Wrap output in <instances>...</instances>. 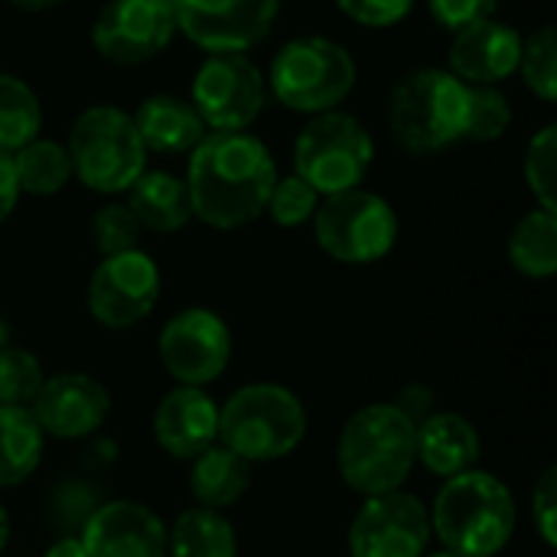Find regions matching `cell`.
Masks as SVG:
<instances>
[{"mask_svg": "<svg viewBox=\"0 0 557 557\" xmlns=\"http://www.w3.org/2000/svg\"><path fill=\"white\" fill-rule=\"evenodd\" d=\"M189 101L209 134L248 131L264 111L268 82L245 52L206 55V62L193 75Z\"/></svg>", "mask_w": 557, "mask_h": 557, "instance_id": "10", "label": "cell"}, {"mask_svg": "<svg viewBox=\"0 0 557 557\" xmlns=\"http://www.w3.org/2000/svg\"><path fill=\"white\" fill-rule=\"evenodd\" d=\"M46 557H88V555H85V545H82V539H78V535H62V539H55V542L49 545Z\"/></svg>", "mask_w": 557, "mask_h": 557, "instance_id": "41", "label": "cell"}, {"mask_svg": "<svg viewBox=\"0 0 557 557\" xmlns=\"http://www.w3.org/2000/svg\"><path fill=\"white\" fill-rule=\"evenodd\" d=\"M522 55V33L496 16L480 20L450 39L447 69L467 85H503L516 75Z\"/></svg>", "mask_w": 557, "mask_h": 557, "instance_id": "18", "label": "cell"}, {"mask_svg": "<svg viewBox=\"0 0 557 557\" xmlns=\"http://www.w3.org/2000/svg\"><path fill=\"white\" fill-rule=\"evenodd\" d=\"M20 10H29V13H42V10H52V7H62L65 0H7Z\"/></svg>", "mask_w": 557, "mask_h": 557, "instance_id": "42", "label": "cell"}, {"mask_svg": "<svg viewBox=\"0 0 557 557\" xmlns=\"http://www.w3.org/2000/svg\"><path fill=\"white\" fill-rule=\"evenodd\" d=\"M525 183L532 189V196L539 199V209L557 212V127L545 124L525 150Z\"/></svg>", "mask_w": 557, "mask_h": 557, "instance_id": "31", "label": "cell"}, {"mask_svg": "<svg viewBox=\"0 0 557 557\" xmlns=\"http://www.w3.org/2000/svg\"><path fill=\"white\" fill-rule=\"evenodd\" d=\"M176 36V16L166 0H108L91 26V46L111 65H144Z\"/></svg>", "mask_w": 557, "mask_h": 557, "instance_id": "13", "label": "cell"}, {"mask_svg": "<svg viewBox=\"0 0 557 557\" xmlns=\"http://www.w3.org/2000/svg\"><path fill=\"white\" fill-rule=\"evenodd\" d=\"M304 401L284 385H245L219 408V444L248 463L284 460L304 444Z\"/></svg>", "mask_w": 557, "mask_h": 557, "instance_id": "5", "label": "cell"}, {"mask_svg": "<svg viewBox=\"0 0 557 557\" xmlns=\"http://www.w3.org/2000/svg\"><path fill=\"white\" fill-rule=\"evenodd\" d=\"M46 375L42 362L16 346L0 349V405L3 408H29L39 395Z\"/></svg>", "mask_w": 557, "mask_h": 557, "instance_id": "30", "label": "cell"}, {"mask_svg": "<svg viewBox=\"0 0 557 557\" xmlns=\"http://www.w3.org/2000/svg\"><path fill=\"white\" fill-rule=\"evenodd\" d=\"M88 557H166V525L140 503H101L82 529Z\"/></svg>", "mask_w": 557, "mask_h": 557, "instance_id": "17", "label": "cell"}, {"mask_svg": "<svg viewBox=\"0 0 557 557\" xmlns=\"http://www.w3.org/2000/svg\"><path fill=\"white\" fill-rule=\"evenodd\" d=\"M166 3H173V0H166Z\"/></svg>", "mask_w": 557, "mask_h": 557, "instance_id": "46", "label": "cell"}, {"mask_svg": "<svg viewBox=\"0 0 557 557\" xmlns=\"http://www.w3.org/2000/svg\"><path fill=\"white\" fill-rule=\"evenodd\" d=\"M101 506V493L85 480H65L49 493V522L59 532H78Z\"/></svg>", "mask_w": 557, "mask_h": 557, "instance_id": "34", "label": "cell"}, {"mask_svg": "<svg viewBox=\"0 0 557 557\" xmlns=\"http://www.w3.org/2000/svg\"><path fill=\"white\" fill-rule=\"evenodd\" d=\"M13 170L20 193L26 196H55L75 180L65 144L49 137H36L26 147H20L13 153Z\"/></svg>", "mask_w": 557, "mask_h": 557, "instance_id": "27", "label": "cell"}, {"mask_svg": "<svg viewBox=\"0 0 557 557\" xmlns=\"http://www.w3.org/2000/svg\"><path fill=\"white\" fill-rule=\"evenodd\" d=\"M428 516L444 552L460 557H496L512 542L519 522L512 493L486 470L450 476Z\"/></svg>", "mask_w": 557, "mask_h": 557, "instance_id": "3", "label": "cell"}, {"mask_svg": "<svg viewBox=\"0 0 557 557\" xmlns=\"http://www.w3.org/2000/svg\"><path fill=\"white\" fill-rule=\"evenodd\" d=\"M532 519L545 539L548 548L557 545V470L548 467L539 480V486L532 490Z\"/></svg>", "mask_w": 557, "mask_h": 557, "instance_id": "38", "label": "cell"}, {"mask_svg": "<svg viewBox=\"0 0 557 557\" xmlns=\"http://www.w3.org/2000/svg\"><path fill=\"white\" fill-rule=\"evenodd\" d=\"M333 3L352 23L369 29H388L414 10V0H333Z\"/></svg>", "mask_w": 557, "mask_h": 557, "instance_id": "36", "label": "cell"}, {"mask_svg": "<svg viewBox=\"0 0 557 557\" xmlns=\"http://www.w3.org/2000/svg\"><path fill=\"white\" fill-rule=\"evenodd\" d=\"M320 193L300 180L297 173L290 176H277L274 189H271V199H268V215L281 225V228H297V225H307L313 222L317 209H320Z\"/></svg>", "mask_w": 557, "mask_h": 557, "instance_id": "33", "label": "cell"}, {"mask_svg": "<svg viewBox=\"0 0 557 557\" xmlns=\"http://www.w3.org/2000/svg\"><path fill=\"white\" fill-rule=\"evenodd\" d=\"M509 261L519 274L548 281L557 274V212L532 209L509 235Z\"/></svg>", "mask_w": 557, "mask_h": 557, "instance_id": "25", "label": "cell"}, {"mask_svg": "<svg viewBox=\"0 0 557 557\" xmlns=\"http://www.w3.org/2000/svg\"><path fill=\"white\" fill-rule=\"evenodd\" d=\"M160 304V268L134 248L101 258L88 281V310L104 330H131L144 323Z\"/></svg>", "mask_w": 557, "mask_h": 557, "instance_id": "12", "label": "cell"}, {"mask_svg": "<svg viewBox=\"0 0 557 557\" xmlns=\"http://www.w3.org/2000/svg\"><path fill=\"white\" fill-rule=\"evenodd\" d=\"M375 163L369 127L349 111H323L307 121L294 140V173L320 196L359 189Z\"/></svg>", "mask_w": 557, "mask_h": 557, "instance_id": "8", "label": "cell"}, {"mask_svg": "<svg viewBox=\"0 0 557 557\" xmlns=\"http://www.w3.org/2000/svg\"><path fill=\"white\" fill-rule=\"evenodd\" d=\"M160 362L176 385L202 388L215 382L232 359V333L225 320L206 307L180 310L160 330Z\"/></svg>", "mask_w": 557, "mask_h": 557, "instance_id": "14", "label": "cell"}, {"mask_svg": "<svg viewBox=\"0 0 557 557\" xmlns=\"http://www.w3.org/2000/svg\"><path fill=\"white\" fill-rule=\"evenodd\" d=\"M359 69L352 52L330 36H297L284 42L264 75L274 101L297 114H323L339 108L356 88Z\"/></svg>", "mask_w": 557, "mask_h": 557, "instance_id": "6", "label": "cell"}, {"mask_svg": "<svg viewBox=\"0 0 557 557\" xmlns=\"http://www.w3.org/2000/svg\"><path fill=\"white\" fill-rule=\"evenodd\" d=\"M431 398H434V395H431L428 388L411 385V388H405V392H401V398L395 401V408H398V411H401V414L418 428V424L431 414V405H434Z\"/></svg>", "mask_w": 557, "mask_h": 557, "instance_id": "40", "label": "cell"}, {"mask_svg": "<svg viewBox=\"0 0 557 557\" xmlns=\"http://www.w3.org/2000/svg\"><path fill=\"white\" fill-rule=\"evenodd\" d=\"M388 131L414 157L463 144L470 131V85L450 69L424 65L408 72L388 95Z\"/></svg>", "mask_w": 557, "mask_h": 557, "instance_id": "2", "label": "cell"}, {"mask_svg": "<svg viewBox=\"0 0 557 557\" xmlns=\"http://www.w3.org/2000/svg\"><path fill=\"white\" fill-rule=\"evenodd\" d=\"M414 441H418V463L441 480L476 470V460L483 454V441L476 428L454 411L428 414L414 428Z\"/></svg>", "mask_w": 557, "mask_h": 557, "instance_id": "20", "label": "cell"}, {"mask_svg": "<svg viewBox=\"0 0 557 557\" xmlns=\"http://www.w3.org/2000/svg\"><path fill=\"white\" fill-rule=\"evenodd\" d=\"M42 131V101L29 82L0 72V150L16 153Z\"/></svg>", "mask_w": 557, "mask_h": 557, "instance_id": "28", "label": "cell"}, {"mask_svg": "<svg viewBox=\"0 0 557 557\" xmlns=\"http://www.w3.org/2000/svg\"><path fill=\"white\" fill-rule=\"evenodd\" d=\"M42 441L36 418L29 408H3L0 405V490L20 486L29 480L42 460Z\"/></svg>", "mask_w": 557, "mask_h": 557, "instance_id": "24", "label": "cell"}, {"mask_svg": "<svg viewBox=\"0 0 557 557\" xmlns=\"http://www.w3.org/2000/svg\"><path fill=\"white\" fill-rule=\"evenodd\" d=\"M431 16L447 29V33H460L480 20L496 16L499 0H428Z\"/></svg>", "mask_w": 557, "mask_h": 557, "instance_id": "37", "label": "cell"}, {"mask_svg": "<svg viewBox=\"0 0 557 557\" xmlns=\"http://www.w3.org/2000/svg\"><path fill=\"white\" fill-rule=\"evenodd\" d=\"M124 206L137 219L140 232H153V235H173L193 222L186 180L166 170H144L127 189Z\"/></svg>", "mask_w": 557, "mask_h": 557, "instance_id": "22", "label": "cell"}, {"mask_svg": "<svg viewBox=\"0 0 557 557\" xmlns=\"http://www.w3.org/2000/svg\"><path fill=\"white\" fill-rule=\"evenodd\" d=\"M189 490L196 496V503L202 509H228L235 506L248 486H251V463L242 460L238 454H232L222 444H212L209 450H202L196 460H189Z\"/></svg>", "mask_w": 557, "mask_h": 557, "instance_id": "23", "label": "cell"}, {"mask_svg": "<svg viewBox=\"0 0 557 557\" xmlns=\"http://www.w3.org/2000/svg\"><path fill=\"white\" fill-rule=\"evenodd\" d=\"M428 542H431L428 506L405 490L369 496L349 525L352 557H424Z\"/></svg>", "mask_w": 557, "mask_h": 557, "instance_id": "15", "label": "cell"}, {"mask_svg": "<svg viewBox=\"0 0 557 557\" xmlns=\"http://www.w3.org/2000/svg\"><path fill=\"white\" fill-rule=\"evenodd\" d=\"M176 33L206 55L248 52L268 39L277 23L281 0H173Z\"/></svg>", "mask_w": 557, "mask_h": 557, "instance_id": "11", "label": "cell"}, {"mask_svg": "<svg viewBox=\"0 0 557 557\" xmlns=\"http://www.w3.org/2000/svg\"><path fill=\"white\" fill-rule=\"evenodd\" d=\"M166 548L173 557H235L238 539L232 522L215 509H186L166 532Z\"/></svg>", "mask_w": 557, "mask_h": 557, "instance_id": "26", "label": "cell"}, {"mask_svg": "<svg viewBox=\"0 0 557 557\" xmlns=\"http://www.w3.org/2000/svg\"><path fill=\"white\" fill-rule=\"evenodd\" d=\"M512 127V101L496 85H470V144H493Z\"/></svg>", "mask_w": 557, "mask_h": 557, "instance_id": "32", "label": "cell"}, {"mask_svg": "<svg viewBox=\"0 0 557 557\" xmlns=\"http://www.w3.org/2000/svg\"><path fill=\"white\" fill-rule=\"evenodd\" d=\"M532 95L555 104L557 98V36L555 26H542L532 36H522V55L516 69Z\"/></svg>", "mask_w": 557, "mask_h": 557, "instance_id": "29", "label": "cell"}, {"mask_svg": "<svg viewBox=\"0 0 557 557\" xmlns=\"http://www.w3.org/2000/svg\"><path fill=\"white\" fill-rule=\"evenodd\" d=\"M428 557H460V555H450V552H437V555H428Z\"/></svg>", "mask_w": 557, "mask_h": 557, "instance_id": "45", "label": "cell"}, {"mask_svg": "<svg viewBox=\"0 0 557 557\" xmlns=\"http://www.w3.org/2000/svg\"><path fill=\"white\" fill-rule=\"evenodd\" d=\"M313 238L339 264H375L398 242V215L385 196L346 189L320 199Z\"/></svg>", "mask_w": 557, "mask_h": 557, "instance_id": "9", "label": "cell"}, {"mask_svg": "<svg viewBox=\"0 0 557 557\" xmlns=\"http://www.w3.org/2000/svg\"><path fill=\"white\" fill-rule=\"evenodd\" d=\"M20 183H16V170H13V153L0 150V225L13 215L16 202H20Z\"/></svg>", "mask_w": 557, "mask_h": 557, "instance_id": "39", "label": "cell"}, {"mask_svg": "<svg viewBox=\"0 0 557 557\" xmlns=\"http://www.w3.org/2000/svg\"><path fill=\"white\" fill-rule=\"evenodd\" d=\"M7 542H10V519H7V512L0 506V552L7 548Z\"/></svg>", "mask_w": 557, "mask_h": 557, "instance_id": "43", "label": "cell"}, {"mask_svg": "<svg viewBox=\"0 0 557 557\" xmlns=\"http://www.w3.org/2000/svg\"><path fill=\"white\" fill-rule=\"evenodd\" d=\"M29 411L46 437L82 441L108 421L111 395L98 379L85 372H62L42 382Z\"/></svg>", "mask_w": 557, "mask_h": 557, "instance_id": "16", "label": "cell"}, {"mask_svg": "<svg viewBox=\"0 0 557 557\" xmlns=\"http://www.w3.org/2000/svg\"><path fill=\"white\" fill-rule=\"evenodd\" d=\"M65 150L72 160V176L101 196L127 193L147 170V147L134 117L114 104L85 108L69 131Z\"/></svg>", "mask_w": 557, "mask_h": 557, "instance_id": "7", "label": "cell"}, {"mask_svg": "<svg viewBox=\"0 0 557 557\" xmlns=\"http://www.w3.org/2000/svg\"><path fill=\"white\" fill-rule=\"evenodd\" d=\"M277 163L268 144L248 131L206 134L189 150L186 189L193 215L219 232H235L264 215Z\"/></svg>", "mask_w": 557, "mask_h": 557, "instance_id": "1", "label": "cell"}, {"mask_svg": "<svg viewBox=\"0 0 557 557\" xmlns=\"http://www.w3.org/2000/svg\"><path fill=\"white\" fill-rule=\"evenodd\" d=\"M10 346V326H7V320L0 317V349H7Z\"/></svg>", "mask_w": 557, "mask_h": 557, "instance_id": "44", "label": "cell"}, {"mask_svg": "<svg viewBox=\"0 0 557 557\" xmlns=\"http://www.w3.org/2000/svg\"><path fill=\"white\" fill-rule=\"evenodd\" d=\"M91 238L101 258L134 251L140 242V225L124 202H108L91 215Z\"/></svg>", "mask_w": 557, "mask_h": 557, "instance_id": "35", "label": "cell"}, {"mask_svg": "<svg viewBox=\"0 0 557 557\" xmlns=\"http://www.w3.org/2000/svg\"><path fill=\"white\" fill-rule=\"evenodd\" d=\"M153 437L176 460H196L219 444V405L202 388L176 385L153 411Z\"/></svg>", "mask_w": 557, "mask_h": 557, "instance_id": "19", "label": "cell"}, {"mask_svg": "<svg viewBox=\"0 0 557 557\" xmlns=\"http://www.w3.org/2000/svg\"><path fill=\"white\" fill-rule=\"evenodd\" d=\"M336 467L343 483L366 499L401 490L418 467L414 424L395 405L356 411L339 434Z\"/></svg>", "mask_w": 557, "mask_h": 557, "instance_id": "4", "label": "cell"}, {"mask_svg": "<svg viewBox=\"0 0 557 557\" xmlns=\"http://www.w3.org/2000/svg\"><path fill=\"white\" fill-rule=\"evenodd\" d=\"M137 124V134L147 147V153H189L206 134L209 127L202 124L199 111L193 108L189 98L180 95H150L147 101H140V108L131 114Z\"/></svg>", "mask_w": 557, "mask_h": 557, "instance_id": "21", "label": "cell"}]
</instances>
